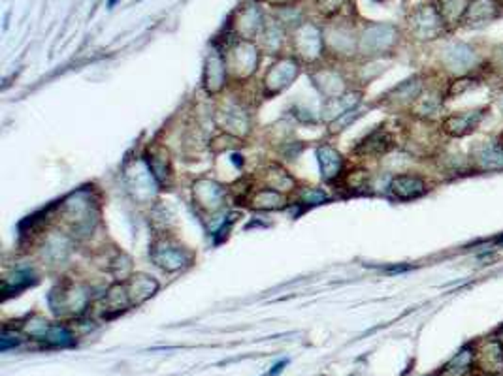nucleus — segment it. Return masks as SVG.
<instances>
[{
    "mask_svg": "<svg viewBox=\"0 0 503 376\" xmlns=\"http://www.w3.org/2000/svg\"><path fill=\"white\" fill-rule=\"evenodd\" d=\"M445 23L441 19L440 10L434 6H420L409 16V31L417 40L430 42L441 36Z\"/></svg>",
    "mask_w": 503,
    "mask_h": 376,
    "instance_id": "obj_1",
    "label": "nucleus"
},
{
    "mask_svg": "<svg viewBox=\"0 0 503 376\" xmlns=\"http://www.w3.org/2000/svg\"><path fill=\"white\" fill-rule=\"evenodd\" d=\"M225 63L228 64L230 72L236 73V78H247L257 68L258 49L251 42H245V40L238 42L228 51V57L225 58Z\"/></svg>",
    "mask_w": 503,
    "mask_h": 376,
    "instance_id": "obj_2",
    "label": "nucleus"
},
{
    "mask_svg": "<svg viewBox=\"0 0 503 376\" xmlns=\"http://www.w3.org/2000/svg\"><path fill=\"white\" fill-rule=\"evenodd\" d=\"M396 38L398 32L392 25H372L360 36V49L367 55L383 53L396 43Z\"/></svg>",
    "mask_w": 503,
    "mask_h": 376,
    "instance_id": "obj_3",
    "label": "nucleus"
},
{
    "mask_svg": "<svg viewBox=\"0 0 503 376\" xmlns=\"http://www.w3.org/2000/svg\"><path fill=\"white\" fill-rule=\"evenodd\" d=\"M441 63L447 70H451L454 73H466L475 66L477 63V55L467 43L454 42L441 51Z\"/></svg>",
    "mask_w": 503,
    "mask_h": 376,
    "instance_id": "obj_4",
    "label": "nucleus"
},
{
    "mask_svg": "<svg viewBox=\"0 0 503 376\" xmlns=\"http://www.w3.org/2000/svg\"><path fill=\"white\" fill-rule=\"evenodd\" d=\"M475 363L484 375L498 376L503 372V343L498 339H487L475 352Z\"/></svg>",
    "mask_w": 503,
    "mask_h": 376,
    "instance_id": "obj_5",
    "label": "nucleus"
},
{
    "mask_svg": "<svg viewBox=\"0 0 503 376\" xmlns=\"http://www.w3.org/2000/svg\"><path fill=\"white\" fill-rule=\"evenodd\" d=\"M484 110H473L466 111V113H454L449 115L443 120V130L452 137H464L467 134H472L475 128L479 126V122L482 120V113Z\"/></svg>",
    "mask_w": 503,
    "mask_h": 376,
    "instance_id": "obj_6",
    "label": "nucleus"
},
{
    "mask_svg": "<svg viewBox=\"0 0 503 376\" xmlns=\"http://www.w3.org/2000/svg\"><path fill=\"white\" fill-rule=\"evenodd\" d=\"M473 164L482 172H499L503 169V151L496 143H477L472 149Z\"/></svg>",
    "mask_w": 503,
    "mask_h": 376,
    "instance_id": "obj_7",
    "label": "nucleus"
},
{
    "mask_svg": "<svg viewBox=\"0 0 503 376\" xmlns=\"http://www.w3.org/2000/svg\"><path fill=\"white\" fill-rule=\"evenodd\" d=\"M294 43H296V51L305 58V61H313V58L319 57L320 53V32L319 28L311 23H305L298 28L296 32V38H294Z\"/></svg>",
    "mask_w": 503,
    "mask_h": 376,
    "instance_id": "obj_8",
    "label": "nucleus"
},
{
    "mask_svg": "<svg viewBox=\"0 0 503 376\" xmlns=\"http://www.w3.org/2000/svg\"><path fill=\"white\" fill-rule=\"evenodd\" d=\"M390 192L398 199H415L420 198L422 194H426V183L425 179L419 175H396L390 181Z\"/></svg>",
    "mask_w": 503,
    "mask_h": 376,
    "instance_id": "obj_9",
    "label": "nucleus"
},
{
    "mask_svg": "<svg viewBox=\"0 0 503 376\" xmlns=\"http://www.w3.org/2000/svg\"><path fill=\"white\" fill-rule=\"evenodd\" d=\"M499 10L502 8L496 0H472L466 17H464V23L467 26L487 25L499 16Z\"/></svg>",
    "mask_w": 503,
    "mask_h": 376,
    "instance_id": "obj_10",
    "label": "nucleus"
},
{
    "mask_svg": "<svg viewBox=\"0 0 503 376\" xmlns=\"http://www.w3.org/2000/svg\"><path fill=\"white\" fill-rule=\"evenodd\" d=\"M296 73H298V68H296V64H294L293 61H281V63L275 64V66L268 72L266 83L270 85L273 90H281L283 87L290 85V81L296 78Z\"/></svg>",
    "mask_w": 503,
    "mask_h": 376,
    "instance_id": "obj_11",
    "label": "nucleus"
},
{
    "mask_svg": "<svg viewBox=\"0 0 503 376\" xmlns=\"http://www.w3.org/2000/svg\"><path fill=\"white\" fill-rule=\"evenodd\" d=\"M390 147H392L390 134H387L385 130H375L367 137H364V141H360V145L357 147V152L377 157V155H385Z\"/></svg>",
    "mask_w": 503,
    "mask_h": 376,
    "instance_id": "obj_12",
    "label": "nucleus"
},
{
    "mask_svg": "<svg viewBox=\"0 0 503 376\" xmlns=\"http://www.w3.org/2000/svg\"><path fill=\"white\" fill-rule=\"evenodd\" d=\"M472 4V0H440V16L447 26H454L467 14V8Z\"/></svg>",
    "mask_w": 503,
    "mask_h": 376,
    "instance_id": "obj_13",
    "label": "nucleus"
},
{
    "mask_svg": "<svg viewBox=\"0 0 503 376\" xmlns=\"http://www.w3.org/2000/svg\"><path fill=\"white\" fill-rule=\"evenodd\" d=\"M157 288V282L147 277V275H136L126 284V293L131 298V303H140V301L147 299L149 296H153V292Z\"/></svg>",
    "mask_w": 503,
    "mask_h": 376,
    "instance_id": "obj_14",
    "label": "nucleus"
},
{
    "mask_svg": "<svg viewBox=\"0 0 503 376\" xmlns=\"http://www.w3.org/2000/svg\"><path fill=\"white\" fill-rule=\"evenodd\" d=\"M263 28V16L257 6H247L238 19V31L245 38H253Z\"/></svg>",
    "mask_w": 503,
    "mask_h": 376,
    "instance_id": "obj_15",
    "label": "nucleus"
},
{
    "mask_svg": "<svg viewBox=\"0 0 503 376\" xmlns=\"http://www.w3.org/2000/svg\"><path fill=\"white\" fill-rule=\"evenodd\" d=\"M226 78V63L225 58L213 53L208 61V70H205V85L210 90H219L225 83Z\"/></svg>",
    "mask_w": 503,
    "mask_h": 376,
    "instance_id": "obj_16",
    "label": "nucleus"
},
{
    "mask_svg": "<svg viewBox=\"0 0 503 376\" xmlns=\"http://www.w3.org/2000/svg\"><path fill=\"white\" fill-rule=\"evenodd\" d=\"M473 361H475V352L473 348H462L458 354L445 365L447 376H466L472 371Z\"/></svg>",
    "mask_w": 503,
    "mask_h": 376,
    "instance_id": "obj_17",
    "label": "nucleus"
},
{
    "mask_svg": "<svg viewBox=\"0 0 503 376\" xmlns=\"http://www.w3.org/2000/svg\"><path fill=\"white\" fill-rule=\"evenodd\" d=\"M153 258H155V261H157V266L164 267V269H179V267L183 266V251L179 249V246H163V249H158V246H155V252H153Z\"/></svg>",
    "mask_w": 503,
    "mask_h": 376,
    "instance_id": "obj_18",
    "label": "nucleus"
},
{
    "mask_svg": "<svg viewBox=\"0 0 503 376\" xmlns=\"http://www.w3.org/2000/svg\"><path fill=\"white\" fill-rule=\"evenodd\" d=\"M319 164H320V172L325 175L326 179H334L337 173H340L341 166V157L337 152L332 149V147H320L319 149Z\"/></svg>",
    "mask_w": 503,
    "mask_h": 376,
    "instance_id": "obj_19",
    "label": "nucleus"
},
{
    "mask_svg": "<svg viewBox=\"0 0 503 376\" xmlns=\"http://www.w3.org/2000/svg\"><path fill=\"white\" fill-rule=\"evenodd\" d=\"M441 108V100L437 94H425V96H419L415 100L413 110L417 115L422 117H434Z\"/></svg>",
    "mask_w": 503,
    "mask_h": 376,
    "instance_id": "obj_20",
    "label": "nucleus"
},
{
    "mask_svg": "<svg viewBox=\"0 0 503 376\" xmlns=\"http://www.w3.org/2000/svg\"><path fill=\"white\" fill-rule=\"evenodd\" d=\"M255 205L260 207V209H279V207L283 205V198H281L275 190L268 188V190H263V192L257 194Z\"/></svg>",
    "mask_w": 503,
    "mask_h": 376,
    "instance_id": "obj_21",
    "label": "nucleus"
},
{
    "mask_svg": "<svg viewBox=\"0 0 503 376\" xmlns=\"http://www.w3.org/2000/svg\"><path fill=\"white\" fill-rule=\"evenodd\" d=\"M31 278H32V273L31 271H16L11 277L4 278V284H11L14 282V286L6 288L4 293H17L19 290H23V288H26L29 284H31Z\"/></svg>",
    "mask_w": 503,
    "mask_h": 376,
    "instance_id": "obj_22",
    "label": "nucleus"
},
{
    "mask_svg": "<svg viewBox=\"0 0 503 376\" xmlns=\"http://www.w3.org/2000/svg\"><path fill=\"white\" fill-rule=\"evenodd\" d=\"M345 2L347 0H319V2H317V8H319V11H322L325 16H334V14H337V11L343 8Z\"/></svg>",
    "mask_w": 503,
    "mask_h": 376,
    "instance_id": "obj_23",
    "label": "nucleus"
},
{
    "mask_svg": "<svg viewBox=\"0 0 503 376\" xmlns=\"http://www.w3.org/2000/svg\"><path fill=\"white\" fill-rule=\"evenodd\" d=\"M19 343H21V339H19V335H17L16 331L11 333L8 328L2 331V339H0V348H2V352H8L10 348L19 345Z\"/></svg>",
    "mask_w": 503,
    "mask_h": 376,
    "instance_id": "obj_24",
    "label": "nucleus"
},
{
    "mask_svg": "<svg viewBox=\"0 0 503 376\" xmlns=\"http://www.w3.org/2000/svg\"><path fill=\"white\" fill-rule=\"evenodd\" d=\"M472 87H473L472 78L458 79V81H454V83L451 85V89H449V96H460V94H464L466 90H469Z\"/></svg>",
    "mask_w": 503,
    "mask_h": 376,
    "instance_id": "obj_25",
    "label": "nucleus"
},
{
    "mask_svg": "<svg viewBox=\"0 0 503 376\" xmlns=\"http://www.w3.org/2000/svg\"><path fill=\"white\" fill-rule=\"evenodd\" d=\"M326 194L317 192V190H310V196H304L305 204H319V202H325Z\"/></svg>",
    "mask_w": 503,
    "mask_h": 376,
    "instance_id": "obj_26",
    "label": "nucleus"
},
{
    "mask_svg": "<svg viewBox=\"0 0 503 376\" xmlns=\"http://www.w3.org/2000/svg\"><path fill=\"white\" fill-rule=\"evenodd\" d=\"M287 363H288L287 360H281V361H279V363H275V365L272 367V371L268 372V376H278L279 372L283 371V367H287Z\"/></svg>",
    "mask_w": 503,
    "mask_h": 376,
    "instance_id": "obj_27",
    "label": "nucleus"
},
{
    "mask_svg": "<svg viewBox=\"0 0 503 376\" xmlns=\"http://www.w3.org/2000/svg\"><path fill=\"white\" fill-rule=\"evenodd\" d=\"M266 2H270V4H287L290 0H266Z\"/></svg>",
    "mask_w": 503,
    "mask_h": 376,
    "instance_id": "obj_28",
    "label": "nucleus"
},
{
    "mask_svg": "<svg viewBox=\"0 0 503 376\" xmlns=\"http://www.w3.org/2000/svg\"><path fill=\"white\" fill-rule=\"evenodd\" d=\"M498 145H499V149H502V151H503V134H502V136H499V143H498Z\"/></svg>",
    "mask_w": 503,
    "mask_h": 376,
    "instance_id": "obj_29",
    "label": "nucleus"
},
{
    "mask_svg": "<svg viewBox=\"0 0 503 376\" xmlns=\"http://www.w3.org/2000/svg\"><path fill=\"white\" fill-rule=\"evenodd\" d=\"M499 243H502V245H503V237H499Z\"/></svg>",
    "mask_w": 503,
    "mask_h": 376,
    "instance_id": "obj_30",
    "label": "nucleus"
},
{
    "mask_svg": "<svg viewBox=\"0 0 503 376\" xmlns=\"http://www.w3.org/2000/svg\"><path fill=\"white\" fill-rule=\"evenodd\" d=\"M499 105H502V110H503V100H502V104H499Z\"/></svg>",
    "mask_w": 503,
    "mask_h": 376,
    "instance_id": "obj_31",
    "label": "nucleus"
}]
</instances>
